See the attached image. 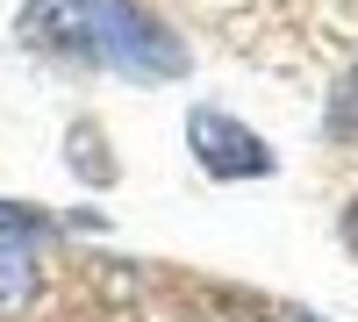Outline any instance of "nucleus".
<instances>
[{
	"label": "nucleus",
	"mask_w": 358,
	"mask_h": 322,
	"mask_svg": "<svg viewBox=\"0 0 358 322\" xmlns=\"http://www.w3.org/2000/svg\"><path fill=\"white\" fill-rule=\"evenodd\" d=\"M330 136H358V65L344 72V86H337V94H330Z\"/></svg>",
	"instance_id": "nucleus-4"
},
{
	"label": "nucleus",
	"mask_w": 358,
	"mask_h": 322,
	"mask_svg": "<svg viewBox=\"0 0 358 322\" xmlns=\"http://www.w3.org/2000/svg\"><path fill=\"white\" fill-rule=\"evenodd\" d=\"M79 36H94L108 65H122L136 79H179L187 72V43L165 22H151L129 0H79Z\"/></svg>",
	"instance_id": "nucleus-1"
},
{
	"label": "nucleus",
	"mask_w": 358,
	"mask_h": 322,
	"mask_svg": "<svg viewBox=\"0 0 358 322\" xmlns=\"http://www.w3.org/2000/svg\"><path fill=\"white\" fill-rule=\"evenodd\" d=\"M344 244L358 251V200H351V208H344Z\"/></svg>",
	"instance_id": "nucleus-5"
},
{
	"label": "nucleus",
	"mask_w": 358,
	"mask_h": 322,
	"mask_svg": "<svg viewBox=\"0 0 358 322\" xmlns=\"http://www.w3.org/2000/svg\"><path fill=\"white\" fill-rule=\"evenodd\" d=\"M187 143H194V158L215 172V180H258V172H273V151H265L244 122H229V115H215V108L187 115Z\"/></svg>",
	"instance_id": "nucleus-2"
},
{
	"label": "nucleus",
	"mask_w": 358,
	"mask_h": 322,
	"mask_svg": "<svg viewBox=\"0 0 358 322\" xmlns=\"http://www.w3.org/2000/svg\"><path fill=\"white\" fill-rule=\"evenodd\" d=\"M29 286H36V279H29V258L15 244H0V315H15L29 301Z\"/></svg>",
	"instance_id": "nucleus-3"
}]
</instances>
